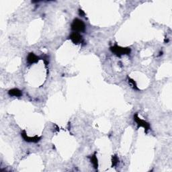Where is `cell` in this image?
I'll list each match as a JSON object with an SVG mask.
<instances>
[{"instance_id":"cell-9","label":"cell","mask_w":172,"mask_h":172,"mask_svg":"<svg viewBox=\"0 0 172 172\" xmlns=\"http://www.w3.org/2000/svg\"><path fill=\"white\" fill-rule=\"evenodd\" d=\"M128 81L129 84H130V85L133 88V89L139 90V88H138L137 85V83H135V81L133 80V79H131L130 78H128Z\"/></svg>"},{"instance_id":"cell-10","label":"cell","mask_w":172,"mask_h":172,"mask_svg":"<svg viewBox=\"0 0 172 172\" xmlns=\"http://www.w3.org/2000/svg\"><path fill=\"white\" fill-rule=\"evenodd\" d=\"M118 162H119L118 157L116 155H113L112 157V167L116 166Z\"/></svg>"},{"instance_id":"cell-11","label":"cell","mask_w":172,"mask_h":172,"mask_svg":"<svg viewBox=\"0 0 172 172\" xmlns=\"http://www.w3.org/2000/svg\"><path fill=\"white\" fill-rule=\"evenodd\" d=\"M79 12H80V15L81 16H85V13L82 10H79Z\"/></svg>"},{"instance_id":"cell-4","label":"cell","mask_w":172,"mask_h":172,"mask_svg":"<svg viewBox=\"0 0 172 172\" xmlns=\"http://www.w3.org/2000/svg\"><path fill=\"white\" fill-rule=\"evenodd\" d=\"M69 39L71 40L73 43L75 44H81L83 42V39L82 36H81L80 33L78 32H72L71 35L69 36Z\"/></svg>"},{"instance_id":"cell-1","label":"cell","mask_w":172,"mask_h":172,"mask_svg":"<svg viewBox=\"0 0 172 172\" xmlns=\"http://www.w3.org/2000/svg\"><path fill=\"white\" fill-rule=\"evenodd\" d=\"M110 49L113 53H114V55L119 57L124 55H129L131 52V49L129 47H121L116 44L111 47Z\"/></svg>"},{"instance_id":"cell-5","label":"cell","mask_w":172,"mask_h":172,"mask_svg":"<svg viewBox=\"0 0 172 172\" xmlns=\"http://www.w3.org/2000/svg\"><path fill=\"white\" fill-rule=\"evenodd\" d=\"M21 135L24 141L28 142H38V141H40V139H41V137H38V136H35V137H28L26 134V130L22 131Z\"/></svg>"},{"instance_id":"cell-7","label":"cell","mask_w":172,"mask_h":172,"mask_svg":"<svg viewBox=\"0 0 172 172\" xmlns=\"http://www.w3.org/2000/svg\"><path fill=\"white\" fill-rule=\"evenodd\" d=\"M8 94L10 96L13 97H20L22 96V92L21 90L17 89V88H14V89L10 90L8 92Z\"/></svg>"},{"instance_id":"cell-8","label":"cell","mask_w":172,"mask_h":172,"mask_svg":"<svg viewBox=\"0 0 172 172\" xmlns=\"http://www.w3.org/2000/svg\"><path fill=\"white\" fill-rule=\"evenodd\" d=\"M90 159H91V162L92 163L93 166L96 169H98V158L96 157V152H95L94 155H93L91 157H90Z\"/></svg>"},{"instance_id":"cell-2","label":"cell","mask_w":172,"mask_h":172,"mask_svg":"<svg viewBox=\"0 0 172 172\" xmlns=\"http://www.w3.org/2000/svg\"><path fill=\"white\" fill-rule=\"evenodd\" d=\"M71 29L75 32H83L85 30V23L78 18L74 19L71 24Z\"/></svg>"},{"instance_id":"cell-3","label":"cell","mask_w":172,"mask_h":172,"mask_svg":"<svg viewBox=\"0 0 172 172\" xmlns=\"http://www.w3.org/2000/svg\"><path fill=\"white\" fill-rule=\"evenodd\" d=\"M134 120L136 122V123L137 124L138 127H143L145 128V132L147 133V131L150 129V125H149V124L148 123H147L146 121L140 118L137 114H135L134 115Z\"/></svg>"},{"instance_id":"cell-6","label":"cell","mask_w":172,"mask_h":172,"mask_svg":"<svg viewBox=\"0 0 172 172\" xmlns=\"http://www.w3.org/2000/svg\"><path fill=\"white\" fill-rule=\"evenodd\" d=\"M38 60H39V57L36 55H35L33 53H30L28 54V56H27V62L29 65H32L34 63H37Z\"/></svg>"}]
</instances>
